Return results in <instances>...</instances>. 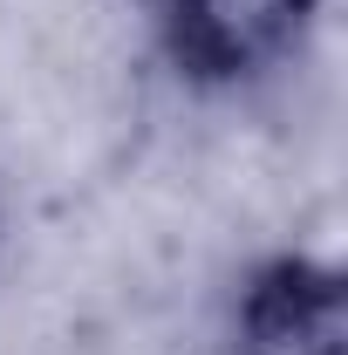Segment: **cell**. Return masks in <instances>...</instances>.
<instances>
[{
    "label": "cell",
    "instance_id": "6da1fadb",
    "mask_svg": "<svg viewBox=\"0 0 348 355\" xmlns=\"http://www.w3.org/2000/svg\"><path fill=\"white\" fill-rule=\"evenodd\" d=\"M225 355H348V219L342 198L301 212L294 239L246 260L218 308Z\"/></svg>",
    "mask_w": 348,
    "mask_h": 355
},
{
    "label": "cell",
    "instance_id": "7a4b0ae2",
    "mask_svg": "<svg viewBox=\"0 0 348 355\" xmlns=\"http://www.w3.org/2000/svg\"><path fill=\"white\" fill-rule=\"evenodd\" d=\"M328 0H143L150 42L184 89L239 96L301 62Z\"/></svg>",
    "mask_w": 348,
    "mask_h": 355
}]
</instances>
